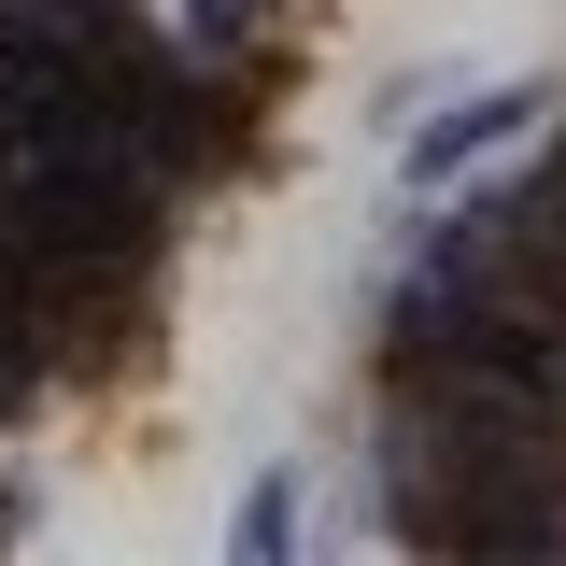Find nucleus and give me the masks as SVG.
I'll return each mask as SVG.
<instances>
[{"label": "nucleus", "mask_w": 566, "mask_h": 566, "mask_svg": "<svg viewBox=\"0 0 566 566\" xmlns=\"http://www.w3.org/2000/svg\"><path fill=\"white\" fill-rule=\"evenodd\" d=\"M241 14H255V0H199V29H241Z\"/></svg>", "instance_id": "obj_2"}, {"label": "nucleus", "mask_w": 566, "mask_h": 566, "mask_svg": "<svg viewBox=\"0 0 566 566\" xmlns=\"http://www.w3.org/2000/svg\"><path fill=\"white\" fill-rule=\"evenodd\" d=\"M510 128H524V99H482V114L424 128V142H411V170H424V185H453V156H482V142H510Z\"/></svg>", "instance_id": "obj_1"}]
</instances>
